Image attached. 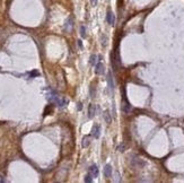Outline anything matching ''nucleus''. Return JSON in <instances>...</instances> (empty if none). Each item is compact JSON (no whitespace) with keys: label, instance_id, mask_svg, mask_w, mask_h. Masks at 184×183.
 Returning <instances> with one entry per match:
<instances>
[{"label":"nucleus","instance_id":"f257e3e1","mask_svg":"<svg viewBox=\"0 0 184 183\" xmlns=\"http://www.w3.org/2000/svg\"><path fill=\"white\" fill-rule=\"evenodd\" d=\"M49 101H50L52 104H55V105H58V106H60V108L64 106V105L68 103L67 100L61 98V97H59V96H56V95H50V96H49Z\"/></svg>","mask_w":184,"mask_h":183},{"label":"nucleus","instance_id":"f03ea898","mask_svg":"<svg viewBox=\"0 0 184 183\" xmlns=\"http://www.w3.org/2000/svg\"><path fill=\"white\" fill-rule=\"evenodd\" d=\"M104 71H105L104 65H103L101 61H98V62L95 65V73H96V75H103Z\"/></svg>","mask_w":184,"mask_h":183},{"label":"nucleus","instance_id":"7ed1b4c3","mask_svg":"<svg viewBox=\"0 0 184 183\" xmlns=\"http://www.w3.org/2000/svg\"><path fill=\"white\" fill-rule=\"evenodd\" d=\"M92 135H93V137L96 138V139L99 138V136H101V126H99V124H95V126L93 127Z\"/></svg>","mask_w":184,"mask_h":183},{"label":"nucleus","instance_id":"20e7f679","mask_svg":"<svg viewBox=\"0 0 184 183\" xmlns=\"http://www.w3.org/2000/svg\"><path fill=\"white\" fill-rule=\"evenodd\" d=\"M106 20H107V23L110 24L111 26H114V24H115V16H114V14L109 10L107 11V15H106Z\"/></svg>","mask_w":184,"mask_h":183},{"label":"nucleus","instance_id":"39448f33","mask_svg":"<svg viewBox=\"0 0 184 183\" xmlns=\"http://www.w3.org/2000/svg\"><path fill=\"white\" fill-rule=\"evenodd\" d=\"M98 167L96 164H93L91 167H89V174L92 175L93 178H97L98 176Z\"/></svg>","mask_w":184,"mask_h":183},{"label":"nucleus","instance_id":"423d86ee","mask_svg":"<svg viewBox=\"0 0 184 183\" xmlns=\"http://www.w3.org/2000/svg\"><path fill=\"white\" fill-rule=\"evenodd\" d=\"M112 172H113V168L110 164H106L105 167H104V175L106 178H111L112 176Z\"/></svg>","mask_w":184,"mask_h":183},{"label":"nucleus","instance_id":"0eeeda50","mask_svg":"<svg viewBox=\"0 0 184 183\" xmlns=\"http://www.w3.org/2000/svg\"><path fill=\"white\" fill-rule=\"evenodd\" d=\"M96 114V106L94 104H91L89 108H88V118L89 119H93Z\"/></svg>","mask_w":184,"mask_h":183},{"label":"nucleus","instance_id":"6e6552de","mask_svg":"<svg viewBox=\"0 0 184 183\" xmlns=\"http://www.w3.org/2000/svg\"><path fill=\"white\" fill-rule=\"evenodd\" d=\"M89 144H91V137L89 136H85L83 138V144H81L83 148H87V147L89 146Z\"/></svg>","mask_w":184,"mask_h":183},{"label":"nucleus","instance_id":"1a4fd4ad","mask_svg":"<svg viewBox=\"0 0 184 183\" xmlns=\"http://www.w3.org/2000/svg\"><path fill=\"white\" fill-rule=\"evenodd\" d=\"M107 80H109V86H110V91L111 93L113 92V88H114V85H113V78H112V73H109V78H107Z\"/></svg>","mask_w":184,"mask_h":183},{"label":"nucleus","instance_id":"9d476101","mask_svg":"<svg viewBox=\"0 0 184 183\" xmlns=\"http://www.w3.org/2000/svg\"><path fill=\"white\" fill-rule=\"evenodd\" d=\"M98 57L95 54H92L91 55V60H89V62H91V65H93V66H95L96 65V59H97Z\"/></svg>","mask_w":184,"mask_h":183},{"label":"nucleus","instance_id":"9b49d317","mask_svg":"<svg viewBox=\"0 0 184 183\" xmlns=\"http://www.w3.org/2000/svg\"><path fill=\"white\" fill-rule=\"evenodd\" d=\"M85 182L86 183H92L93 182V176L88 173L86 176H85Z\"/></svg>","mask_w":184,"mask_h":183},{"label":"nucleus","instance_id":"f8f14e48","mask_svg":"<svg viewBox=\"0 0 184 183\" xmlns=\"http://www.w3.org/2000/svg\"><path fill=\"white\" fill-rule=\"evenodd\" d=\"M80 35H81V37H85L87 36L86 35V30H85V26H80Z\"/></svg>","mask_w":184,"mask_h":183},{"label":"nucleus","instance_id":"ddd939ff","mask_svg":"<svg viewBox=\"0 0 184 183\" xmlns=\"http://www.w3.org/2000/svg\"><path fill=\"white\" fill-rule=\"evenodd\" d=\"M49 113H52V106H51V105L46 106V109H45V111H44V115H48Z\"/></svg>","mask_w":184,"mask_h":183},{"label":"nucleus","instance_id":"4468645a","mask_svg":"<svg viewBox=\"0 0 184 183\" xmlns=\"http://www.w3.org/2000/svg\"><path fill=\"white\" fill-rule=\"evenodd\" d=\"M104 119L106 120V122H107V123H111V118H110L109 112H105V113H104Z\"/></svg>","mask_w":184,"mask_h":183},{"label":"nucleus","instance_id":"2eb2a0df","mask_svg":"<svg viewBox=\"0 0 184 183\" xmlns=\"http://www.w3.org/2000/svg\"><path fill=\"white\" fill-rule=\"evenodd\" d=\"M91 96L92 97H95V92H94V87H91Z\"/></svg>","mask_w":184,"mask_h":183},{"label":"nucleus","instance_id":"dca6fc26","mask_svg":"<svg viewBox=\"0 0 184 183\" xmlns=\"http://www.w3.org/2000/svg\"><path fill=\"white\" fill-rule=\"evenodd\" d=\"M91 3H92V6L95 7V6L97 5V0H91Z\"/></svg>","mask_w":184,"mask_h":183},{"label":"nucleus","instance_id":"f3484780","mask_svg":"<svg viewBox=\"0 0 184 183\" xmlns=\"http://www.w3.org/2000/svg\"><path fill=\"white\" fill-rule=\"evenodd\" d=\"M77 105H78L77 108H78V110H79V111H80V110H81V109H83V105H81V103H78Z\"/></svg>","mask_w":184,"mask_h":183},{"label":"nucleus","instance_id":"a211bd4d","mask_svg":"<svg viewBox=\"0 0 184 183\" xmlns=\"http://www.w3.org/2000/svg\"><path fill=\"white\" fill-rule=\"evenodd\" d=\"M6 180H5V178L2 176V175H0V183H2V182H5Z\"/></svg>","mask_w":184,"mask_h":183},{"label":"nucleus","instance_id":"6ab92c4d","mask_svg":"<svg viewBox=\"0 0 184 183\" xmlns=\"http://www.w3.org/2000/svg\"><path fill=\"white\" fill-rule=\"evenodd\" d=\"M78 44H79V46H80V48H83V44H81V41H78Z\"/></svg>","mask_w":184,"mask_h":183}]
</instances>
